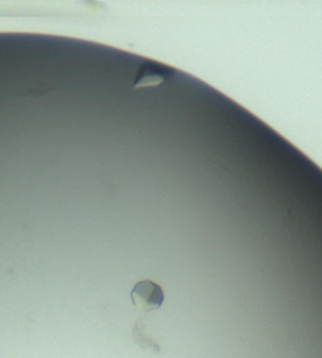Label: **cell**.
<instances>
[{"instance_id": "6da1fadb", "label": "cell", "mask_w": 322, "mask_h": 358, "mask_svg": "<svg viewBox=\"0 0 322 358\" xmlns=\"http://www.w3.org/2000/svg\"><path fill=\"white\" fill-rule=\"evenodd\" d=\"M131 299L136 308L143 312H153L161 307L164 302V293L160 285L151 280L139 282L131 292Z\"/></svg>"}]
</instances>
